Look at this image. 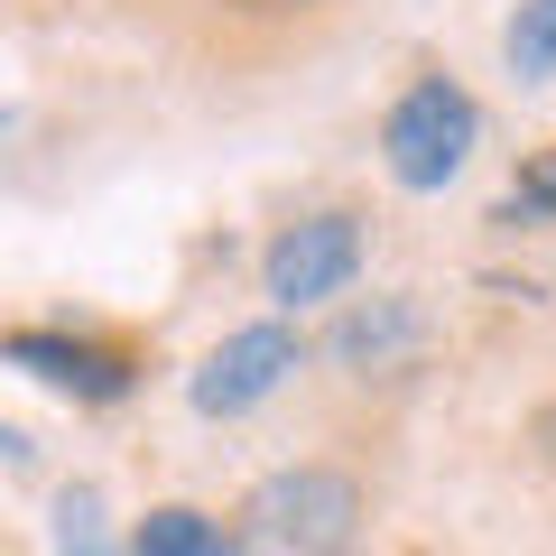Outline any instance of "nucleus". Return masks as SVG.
I'll use <instances>...</instances> for the list:
<instances>
[{"mask_svg":"<svg viewBox=\"0 0 556 556\" xmlns=\"http://www.w3.org/2000/svg\"><path fill=\"white\" fill-rule=\"evenodd\" d=\"M538 445H547V455H556V408H538Z\"/></svg>","mask_w":556,"mask_h":556,"instance_id":"obj_11","label":"nucleus"},{"mask_svg":"<svg viewBox=\"0 0 556 556\" xmlns=\"http://www.w3.org/2000/svg\"><path fill=\"white\" fill-rule=\"evenodd\" d=\"M56 556H130V547H112L102 492H65V501H56Z\"/></svg>","mask_w":556,"mask_h":556,"instance_id":"obj_9","label":"nucleus"},{"mask_svg":"<svg viewBox=\"0 0 556 556\" xmlns=\"http://www.w3.org/2000/svg\"><path fill=\"white\" fill-rule=\"evenodd\" d=\"M251 519H260V538L278 556H334L353 538V519H362V492L343 473H325V464H298V473H278L251 501Z\"/></svg>","mask_w":556,"mask_h":556,"instance_id":"obj_2","label":"nucleus"},{"mask_svg":"<svg viewBox=\"0 0 556 556\" xmlns=\"http://www.w3.org/2000/svg\"><path fill=\"white\" fill-rule=\"evenodd\" d=\"M473 139H482L473 93L445 84V75H427V84H408V93L390 102V121H380V159H390V177L408 186V195H437V186L473 159Z\"/></svg>","mask_w":556,"mask_h":556,"instance_id":"obj_1","label":"nucleus"},{"mask_svg":"<svg viewBox=\"0 0 556 556\" xmlns=\"http://www.w3.org/2000/svg\"><path fill=\"white\" fill-rule=\"evenodd\" d=\"M288 371H298V334H288V325H241V334H223L214 353H204L195 408L204 417H241V408H260Z\"/></svg>","mask_w":556,"mask_h":556,"instance_id":"obj_4","label":"nucleus"},{"mask_svg":"<svg viewBox=\"0 0 556 556\" xmlns=\"http://www.w3.org/2000/svg\"><path fill=\"white\" fill-rule=\"evenodd\" d=\"M334 353L353 362V371H390V362H408V353H417V316L390 298V306H371V316H353V325H343V334H334Z\"/></svg>","mask_w":556,"mask_h":556,"instance_id":"obj_7","label":"nucleus"},{"mask_svg":"<svg viewBox=\"0 0 556 556\" xmlns=\"http://www.w3.org/2000/svg\"><path fill=\"white\" fill-rule=\"evenodd\" d=\"M0 353L20 362V371L56 380V390H75V399H121V390H130L121 353H93V343H65V334H10Z\"/></svg>","mask_w":556,"mask_h":556,"instance_id":"obj_5","label":"nucleus"},{"mask_svg":"<svg viewBox=\"0 0 556 556\" xmlns=\"http://www.w3.org/2000/svg\"><path fill=\"white\" fill-rule=\"evenodd\" d=\"M130 556H241V538L204 510H149L130 529Z\"/></svg>","mask_w":556,"mask_h":556,"instance_id":"obj_6","label":"nucleus"},{"mask_svg":"<svg viewBox=\"0 0 556 556\" xmlns=\"http://www.w3.org/2000/svg\"><path fill=\"white\" fill-rule=\"evenodd\" d=\"M362 269V223L353 214H306L269 241V298L278 306H316L334 288H353Z\"/></svg>","mask_w":556,"mask_h":556,"instance_id":"obj_3","label":"nucleus"},{"mask_svg":"<svg viewBox=\"0 0 556 556\" xmlns=\"http://www.w3.org/2000/svg\"><path fill=\"white\" fill-rule=\"evenodd\" d=\"M510 65L519 75H538V84H556V0H519V20H510Z\"/></svg>","mask_w":556,"mask_h":556,"instance_id":"obj_8","label":"nucleus"},{"mask_svg":"<svg viewBox=\"0 0 556 556\" xmlns=\"http://www.w3.org/2000/svg\"><path fill=\"white\" fill-rule=\"evenodd\" d=\"M547 214H556V149H547V159H529V167L510 177V195H501L492 223H547Z\"/></svg>","mask_w":556,"mask_h":556,"instance_id":"obj_10","label":"nucleus"}]
</instances>
